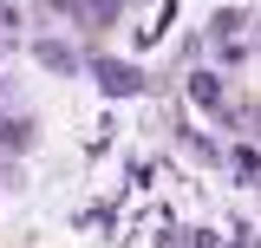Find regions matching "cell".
Returning a JSON list of instances; mask_svg holds the SVG:
<instances>
[{"mask_svg":"<svg viewBox=\"0 0 261 248\" xmlns=\"http://www.w3.org/2000/svg\"><path fill=\"white\" fill-rule=\"evenodd\" d=\"M98 85H111V98H137L144 92V72L124 59H98Z\"/></svg>","mask_w":261,"mask_h":248,"instance_id":"6da1fadb","label":"cell"},{"mask_svg":"<svg viewBox=\"0 0 261 248\" xmlns=\"http://www.w3.org/2000/svg\"><path fill=\"white\" fill-rule=\"evenodd\" d=\"M0 137H7V151H33V124H7Z\"/></svg>","mask_w":261,"mask_h":248,"instance_id":"7a4b0ae2","label":"cell"}]
</instances>
